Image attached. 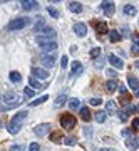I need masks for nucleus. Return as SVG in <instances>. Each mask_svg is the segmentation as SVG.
Listing matches in <instances>:
<instances>
[{"mask_svg": "<svg viewBox=\"0 0 139 151\" xmlns=\"http://www.w3.org/2000/svg\"><path fill=\"white\" fill-rule=\"evenodd\" d=\"M9 77H10V81H12V82L22 81V74H20V72H17V70H12L10 74H9Z\"/></svg>", "mask_w": 139, "mask_h": 151, "instance_id": "obj_25", "label": "nucleus"}, {"mask_svg": "<svg viewBox=\"0 0 139 151\" xmlns=\"http://www.w3.org/2000/svg\"><path fill=\"white\" fill-rule=\"evenodd\" d=\"M133 128H134V129H138V131H139V118L133 119Z\"/></svg>", "mask_w": 139, "mask_h": 151, "instance_id": "obj_39", "label": "nucleus"}, {"mask_svg": "<svg viewBox=\"0 0 139 151\" xmlns=\"http://www.w3.org/2000/svg\"><path fill=\"white\" fill-rule=\"evenodd\" d=\"M119 91L123 92V94H126V91H128V89H126V86H123V84H119Z\"/></svg>", "mask_w": 139, "mask_h": 151, "instance_id": "obj_44", "label": "nucleus"}, {"mask_svg": "<svg viewBox=\"0 0 139 151\" xmlns=\"http://www.w3.org/2000/svg\"><path fill=\"white\" fill-rule=\"evenodd\" d=\"M69 106H70V109H79V106H80V101L77 99V97H72L69 101Z\"/></svg>", "mask_w": 139, "mask_h": 151, "instance_id": "obj_31", "label": "nucleus"}, {"mask_svg": "<svg viewBox=\"0 0 139 151\" xmlns=\"http://www.w3.org/2000/svg\"><path fill=\"white\" fill-rule=\"evenodd\" d=\"M128 82H129V87H131L134 92L139 89V82H138V79H136L134 76H128Z\"/></svg>", "mask_w": 139, "mask_h": 151, "instance_id": "obj_18", "label": "nucleus"}, {"mask_svg": "<svg viewBox=\"0 0 139 151\" xmlns=\"http://www.w3.org/2000/svg\"><path fill=\"white\" fill-rule=\"evenodd\" d=\"M32 74H34V77H37V79H47L49 77V72L45 69H40V67H34Z\"/></svg>", "mask_w": 139, "mask_h": 151, "instance_id": "obj_11", "label": "nucleus"}, {"mask_svg": "<svg viewBox=\"0 0 139 151\" xmlns=\"http://www.w3.org/2000/svg\"><path fill=\"white\" fill-rule=\"evenodd\" d=\"M99 151H116V150H111V148H101Z\"/></svg>", "mask_w": 139, "mask_h": 151, "instance_id": "obj_46", "label": "nucleus"}, {"mask_svg": "<svg viewBox=\"0 0 139 151\" xmlns=\"http://www.w3.org/2000/svg\"><path fill=\"white\" fill-rule=\"evenodd\" d=\"M20 5H22V9H25V10H32V9L39 7V4L37 2H34V0H22Z\"/></svg>", "mask_w": 139, "mask_h": 151, "instance_id": "obj_12", "label": "nucleus"}, {"mask_svg": "<svg viewBox=\"0 0 139 151\" xmlns=\"http://www.w3.org/2000/svg\"><path fill=\"white\" fill-rule=\"evenodd\" d=\"M124 14L126 15H136V7L128 4V5H124Z\"/></svg>", "mask_w": 139, "mask_h": 151, "instance_id": "obj_26", "label": "nucleus"}, {"mask_svg": "<svg viewBox=\"0 0 139 151\" xmlns=\"http://www.w3.org/2000/svg\"><path fill=\"white\" fill-rule=\"evenodd\" d=\"M47 99H49L47 96H40V97H37V99L30 101V106H32V108H34V106H39V104H42L44 101H47Z\"/></svg>", "mask_w": 139, "mask_h": 151, "instance_id": "obj_28", "label": "nucleus"}, {"mask_svg": "<svg viewBox=\"0 0 139 151\" xmlns=\"http://www.w3.org/2000/svg\"><path fill=\"white\" fill-rule=\"evenodd\" d=\"M55 55H52V54H44L42 57H40V62H42L45 67H54L55 65Z\"/></svg>", "mask_w": 139, "mask_h": 151, "instance_id": "obj_7", "label": "nucleus"}, {"mask_svg": "<svg viewBox=\"0 0 139 151\" xmlns=\"http://www.w3.org/2000/svg\"><path fill=\"white\" fill-rule=\"evenodd\" d=\"M40 49L45 50V52H50V50H55L57 49V42L52 40V42H45V44H40Z\"/></svg>", "mask_w": 139, "mask_h": 151, "instance_id": "obj_14", "label": "nucleus"}, {"mask_svg": "<svg viewBox=\"0 0 139 151\" xmlns=\"http://www.w3.org/2000/svg\"><path fill=\"white\" fill-rule=\"evenodd\" d=\"M107 60H109V62H111V65H114L116 69H123V67H124V62L119 59L118 55H114V54H109Z\"/></svg>", "mask_w": 139, "mask_h": 151, "instance_id": "obj_9", "label": "nucleus"}, {"mask_svg": "<svg viewBox=\"0 0 139 151\" xmlns=\"http://www.w3.org/2000/svg\"><path fill=\"white\" fill-rule=\"evenodd\" d=\"M136 67H138V69H139V60H136Z\"/></svg>", "mask_w": 139, "mask_h": 151, "instance_id": "obj_47", "label": "nucleus"}, {"mask_svg": "<svg viewBox=\"0 0 139 151\" xmlns=\"http://www.w3.org/2000/svg\"><path fill=\"white\" fill-rule=\"evenodd\" d=\"M60 124H62V128H65V129H72L75 126V118L69 113H64L60 116Z\"/></svg>", "mask_w": 139, "mask_h": 151, "instance_id": "obj_5", "label": "nucleus"}, {"mask_svg": "<svg viewBox=\"0 0 139 151\" xmlns=\"http://www.w3.org/2000/svg\"><path fill=\"white\" fill-rule=\"evenodd\" d=\"M65 101H67V96H65V94H60V96H57V99H55V106H64Z\"/></svg>", "mask_w": 139, "mask_h": 151, "instance_id": "obj_29", "label": "nucleus"}, {"mask_svg": "<svg viewBox=\"0 0 139 151\" xmlns=\"http://www.w3.org/2000/svg\"><path fill=\"white\" fill-rule=\"evenodd\" d=\"M91 104H92V106H99V104H101V99H99V97H92Z\"/></svg>", "mask_w": 139, "mask_h": 151, "instance_id": "obj_38", "label": "nucleus"}, {"mask_svg": "<svg viewBox=\"0 0 139 151\" xmlns=\"http://www.w3.org/2000/svg\"><path fill=\"white\" fill-rule=\"evenodd\" d=\"M62 139H64V134H62L60 131H54L52 134H50V141H52V143H60Z\"/></svg>", "mask_w": 139, "mask_h": 151, "instance_id": "obj_21", "label": "nucleus"}, {"mask_svg": "<svg viewBox=\"0 0 139 151\" xmlns=\"http://www.w3.org/2000/svg\"><path fill=\"white\" fill-rule=\"evenodd\" d=\"M106 108H107V113L109 114H114L116 111H118V104L114 103V101H107Z\"/></svg>", "mask_w": 139, "mask_h": 151, "instance_id": "obj_24", "label": "nucleus"}, {"mask_svg": "<svg viewBox=\"0 0 139 151\" xmlns=\"http://www.w3.org/2000/svg\"><path fill=\"white\" fill-rule=\"evenodd\" d=\"M2 101H4V104H5L7 109L15 108V106H19V104L22 103L20 96H19L17 92H12V91H7L5 94H4V97H2Z\"/></svg>", "mask_w": 139, "mask_h": 151, "instance_id": "obj_2", "label": "nucleus"}, {"mask_svg": "<svg viewBox=\"0 0 139 151\" xmlns=\"http://www.w3.org/2000/svg\"><path fill=\"white\" fill-rule=\"evenodd\" d=\"M136 111H139V104H138V106H136Z\"/></svg>", "mask_w": 139, "mask_h": 151, "instance_id": "obj_49", "label": "nucleus"}, {"mask_svg": "<svg viewBox=\"0 0 139 151\" xmlns=\"http://www.w3.org/2000/svg\"><path fill=\"white\" fill-rule=\"evenodd\" d=\"M45 29H47V25H45V22H44V20H39L37 24L34 25V32L40 35V34H42L44 30H45Z\"/></svg>", "mask_w": 139, "mask_h": 151, "instance_id": "obj_17", "label": "nucleus"}, {"mask_svg": "<svg viewBox=\"0 0 139 151\" xmlns=\"http://www.w3.org/2000/svg\"><path fill=\"white\" fill-rule=\"evenodd\" d=\"M47 12H49V14H50V15L54 17V19H57V17H59V12L55 10L54 7H47Z\"/></svg>", "mask_w": 139, "mask_h": 151, "instance_id": "obj_33", "label": "nucleus"}, {"mask_svg": "<svg viewBox=\"0 0 139 151\" xmlns=\"http://www.w3.org/2000/svg\"><path fill=\"white\" fill-rule=\"evenodd\" d=\"M131 52H133L134 55H139V42H134L133 47H131Z\"/></svg>", "mask_w": 139, "mask_h": 151, "instance_id": "obj_32", "label": "nucleus"}, {"mask_svg": "<svg viewBox=\"0 0 139 151\" xmlns=\"http://www.w3.org/2000/svg\"><path fill=\"white\" fill-rule=\"evenodd\" d=\"M109 39H111V42H119L121 40V35H119L118 30H112V32L109 34Z\"/></svg>", "mask_w": 139, "mask_h": 151, "instance_id": "obj_30", "label": "nucleus"}, {"mask_svg": "<svg viewBox=\"0 0 139 151\" xmlns=\"http://www.w3.org/2000/svg\"><path fill=\"white\" fill-rule=\"evenodd\" d=\"M29 84H30V87H34V89H35V91H39V89H42V86H40V82L37 81V79H35V77H30V79H29Z\"/></svg>", "mask_w": 139, "mask_h": 151, "instance_id": "obj_27", "label": "nucleus"}, {"mask_svg": "<svg viewBox=\"0 0 139 151\" xmlns=\"http://www.w3.org/2000/svg\"><path fill=\"white\" fill-rule=\"evenodd\" d=\"M118 87H119V82L116 81V79H114V81L111 79V81L106 82V91H107V92H114Z\"/></svg>", "mask_w": 139, "mask_h": 151, "instance_id": "obj_16", "label": "nucleus"}, {"mask_svg": "<svg viewBox=\"0 0 139 151\" xmlns=\"http://www.w3.org/2000/svg\"><path fill=\"white\" fill-rule=\"evenodd\" d=\"M126 146H128L129 150H138L139 148V138H129L126 141Z\"/></svg>", "mask_w": 139, "mask_h": 151, "instance_id": "obj_15", "label": "nucleus"}, {"mask_svg": "<svg viewBox=\"0 0 139 151\" xmlns=\"http://www.w3.org/2000/svg\"><path fill=\"white\" fill-rule=\"evenodd\" d=\"M60 65H62V67H67V57H62V59H60Z\"/></svg>", "mask_w": 139, "mask_h": 151, "instance_id": "obj_42", "label": "nucleus"}, {"mask_svg": "<svg viewBox=\"0 0 139 151\" xmlns=\"http://www.w3.org/2000/svg\"><path fill=\"white\" fill-rule=\"evenodd\" d=\"M106 74L109 76V77H114V79H116V76H118V74H116V70H114V69H109V70H107V72H106Z\"/></svg>", "mask_w": 139, "mask_h": 151, "instance_id": "obj_40", "label": "nucleus"}, {"mask_svg": "<svg viewBox=\"0 0 139 151\" xmlns=\"http://www.w3.org/2000/svg\"><path fill=\"white\" fill-rule=\"evenodd\" d=\"M29 24V19L22 17V19H15V20H10L7 24V29L9 30H19V29H24Z\"/></svg>", "mask_w": 139, "mask_h": 151, "instance_id": "obj_4", "label": "nucleus"}, {"mask_svg": "<svg viewBox=\"0 0 139 151\" xmlns=\"http://www.w3.org/2000/svg\"><path fill=\"white\" fill-rule=\"evenodd\" d=\"M65 145H69V146H74V145H75V139H74V138H69V139L65 141Z\"/></svg>", "mask_w": 139, "mask_h": 151, "instance_id": "obj_43", "label": "nucleus"}, {"mask_svg": "<svg viewBox=\"0 0 139 151\" xmlns=\"http://www.w3.org/2000/svg\"><path fill=\"white\" fill-rule=\"evenodd\" d=\"M94 27H96V30H97V34H99V35L107 34V25L104 24V22H94Z\"/></svg>", "mask_w": 139, "mask_h": 151, "instance_id": "obj_13", "label": "nucleus"}, {"mask_svg": "<svg viewBox=\"0 0 139 151\" xmlns=\"http://www.w3.org/2000/svg\"><path fill=\"white\" fill-rule=\"evenodd\" d=\"M25 96L27 97H32L34 96V91L30 89V87H25Z\"/></svg>", "mask_w": 139, "mask_h": 151, "instance_id": "obj_41", "label": "nucleus"}, {"mask_svg": "<svg viewBox=\"0 0 139 151\" xmlns=\"http://www.w3.org/2000/svg\"><path fill=\"white\" fill-rule=\"evenodd\" d=\"M39 150H40V146L37 143H32V145L29 146V151H39Z\"/></svg>", "mask_w": 139, "mask_h": 151, "instance_id": "obj_37", "label": "nucleus"}, {"mask_svg": "<svg viewBox=\"0 0 139 151\" xmlns=\"http://www.w3.org/2000/svg\"><path fill=\"white\" fill-rule=\"evenodd\" d=\"M96 65H97V67H102V65H104V60H102V59L96 60Z\"/></svg>", "mask_w": 139, "mask_h": 151, "instance_id": "obj_45", "label": "nucleus"}, {"mask_svg": "<svg viewBox=\"0 0 139 151\" xmlns=\"http://www.w3.org/2000/svg\"><path fill=\"white\" fill-rule=\"evenodd\" d=\"M99 54H101V47H94V49L91 50V57H94V59H96Z\"/></svg>", "mask_w": 139, "mask_h": 151, "instance_id": "obj_34", "label": "nucleus"}, {"mask_svg": "<svg viewBox=\"0 0 139 151\" xmlns=\"http://www.w3.org/2000/svg\"><path fill=\"white\" fill-rule=\"evenodd\" d=\"M50 129V124H39L37 128H34V133L37 136H45Z\"/></svg>", "mask_w": 139, "mask_h": 151, "instance_id": "obj_10", "label": "nucleus"}, {"mask_svg": "<svg viewBox=\"0 0 139 151\" xmlns=\"http://www.w3.org/2000/svg\"><path fill=\"white\" fill-rule=\"evenodd\" d=\"M101 9L107 17H111L116 10V5H114V2H101Z\"/></svg>", "mask_w": 139, "mask_h": 151, "instance_id": "obj_6", "label": "nucleus"}, {"mask_svg": "<svg viewBox=\"0 0 139 151\" xmlns=\"http://www.w3.org/2000/svg\"><path fill=\"white\" fill-rule=\"evenodd\" d=\"M106 116H107V113H104V111L94 113V119H96L97 123H104V121H106Z\"/></svg>", "mask_w": 139, "mask_h": 151, "instance_id": "obj_23", "label": "nucleus"}, {"mask_svg": "<svg viewBox=\"0 0 139 151\" xmlns=\"http://www.w3.org/2000/svg\"><path fill=\"white\" fill-rule=\"evenodd\" d=\"M134 94H136V96H138V97H139V89H138V91H136V92H134Z\"/></svg>", "mask_w": 139, "mask_h": 151, "instance_id": "obj_48", "label": "nucleus"}, {"mask_svg": "<svg viewBox=\"0 0 139 151\" xmlns=\"http://www.w3.org/2000/svg\"><path fill=\"white\" fill-rule=\"evenodd\" d=\"M80 119H82V121H91L92 119V114H91V111H89V108L80 109Z\"/></svg>", "mask_w": 139, "mask_h": 151, "instance_id": "obj_19", "label": "nucleus"}, {"mask_svg": "<svg viewBox=\"0 0 139 151\" xmlns=\"http://www.w3.org/2000/svg\"><path fill=\"white\" fill-rule=\"evenodd\" d=\"M74 32L77 34L79 37H84L87 34V25L82 24V22H77V24H74Z\"/></svg>", "mask_w": 139, "mask_h": 151, "instance_id": "obj_8", "label": "nucleus"}, {"mask_svg": "<svg viewBox=\"0 0 139 151\" xmlns=\"http://www.w3.org/2000/svg\"><path fill=\"white\" fill-rule=\"evenodd\" d=\"M121 103H123L124 106H126V104H129V103H131V96H129V94H128V96L124 94V96H123V99H121Z\"/></svg>", "mask_w": 139, "mask_h": 151, "instance_id": "obj_36", "label": "nucleus"}, {"mask_svg": "<svg viewBox=\"0 0 139 151\" xmlns=\"http://www.w3.org/2000/svg\"><path fill=\"white\" fill-rule=\"evenodd\" d=\"M82 72H84L82 64H80V62H74V64H72V74H74V76H80Z\"/></svg>", "mask_w": 139, "mask_h": 151, "instance_id": "obj_20", "label": "nucleus"}, {"mask_svg": "<svg viewBox=\"0 0 139 151\" xmlns=\"http://www.w3.org/2000/svg\"><path fill=\"white\" fill-rule=\"evenodd\" d=\"M25 148H24V145H14L10 148V151H24Z\"/></svg>", "mask_w": 139, "mask_h": 151, "instance_id": "obj_35", "label": "nucleus"}, {"mask_svg": "<svg viewBox=\"0 0 139 151\" xmlns=\"http://www.w3.org/2000/svg\"><path fill=\"white\" fill-rule=\"evenodd\" d=\"M25 118H27V113H25V111H20L19 114H15V116L12 118V121L9 123V126H7L9 133H10V134H17V133H19V129H20L22 123L25 121Z\"/></svg>", "mask_w": 139, "mask_h": 151, "instance_id": "obj_1", "label": "nucleus"}, {"mask_svg": "<svg viewBox=\"0 0 139 151\" xmlns=\"http://www.w3.org/2000/svg\"><path fill=\"white\" fill-rule=\"evenodd\" d=\"M69 9H70V12H74V14H80V12H82V5H80L79 2H70Z\"/></svg>", "mask_w": 139, "mask_h": 151, "instance_id": "obj_22", "label": "nucleus"}, {"mask_svg": "<svg viewBox=\"0 0 139 151\" xmlns=\"http://www.w3.org/2000/svg\"><path fill=\"white\" fill-rule=\"evenodd\" d=\"M54 39H55V30L50 29V27H47L42 34H40V35L35 37V40H37V44L40 45V44H45V42H52Z\"/></svg>", "mask_w": 139, "mask_h": 151, "instance_id": "obj_3", "label": "nucleus"}]
</instances>
